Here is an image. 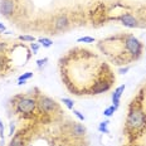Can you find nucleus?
<instances>
[{
	"label": "nucleus",
	"mask_w": 146,
	"mask_h": 146,
	"mask_svg": "<svg viewBox=\"0 0 146 146\" xmlns=\"http://www.w3.org/2000/svg\"><path fill=\"white\" fill-rule=\"evenodd\" d=\"M36 108V100L30 97H20L17 102V111L23 115H30Z\"/></svg>",
	"instance_id": "obj_3"
},
{
	"label": "nucleus",
	"mask_w": 146,
	"mask_h": 146,
	"mask_svg": "<svg viewBox=\"0 0 146 146\" xmlns=\"http://www.w3.org/2000/svg\"><path fill=\"white\" fill-rule=\"evenodd\" d=\"M108 121H103V122H101L100 123V126H98V130L101 132H105V133H108L110 131H108V129H107V126H108Z\"/></svg>",
	"instance_id": "obj_16"
},
{
	"label": "nucleus",
	"mask_w": 146,
	"mask_h": 146,
	"mask_svg": "<svg viewBox=\"0 0 146 146\" xmlns=\"http://www.w3.org/2000/svg\"><path fill=\"white\" fill-rule=\"evenodd\" d=\"M146 125V113L141 108H131L127 115L126 127L130 130H141Z\"/></svg>",
	"instance_id": "obj_1"
},
{
	"label": "nucleus",
	"mask_w": 146,
	"mask_h": 146,
	"mask_svg": "<svg viewBox=\"0 0 146 146\" xmlns=\"http://www.w3.org/2000/svg\"><path fill=\"white\" fill-rule=\"evenodd\" d=\"M73 113L76 115L78 118H80L81 121H84V115H82V112H80V111H77V110H74L73 108Z\"/></svg>",
	"instance_id": "obj_19"
},
{
	"label": "nucleus",
	"mask_w": 146,
	"mask_h": 146,
	"mask_svg": "<svg viewBox=\"0 0 146 146\" xmlns=\"http://www.w3.org/2000/svg\"><path fill=\"white\" fill-rule=\"evenodd\" d=\"M110 87H111V81H107L103 78V80L97 81L96 83L93 84L91 92H92V95H98V93H103V92H106V91H108Z\"/></svg>",
	"instance_id": "obj_6"
},
{
	"label": "nucleus",
	"mask_w": 146,
	"mask_h": 146,
	"mask_svg": "<svg viewBox=\"0 0 146 146\" xmlns=\"http://www.w3.org/2000/svg\"><path fill=\"white\" fill-rule=\"evenodd\" d=\"M45 62H48V58H43V59H38L36 60V66L39 67V68H40L42 66H44V63Z\"/></svg>",
	"instance_id": "obj_24"
},
{
	"label": "nucleus",
	"mask_w": 146,
	"mask_h": 146,
	"mask_svg": "<svg viewBox=\"0 0 146 146\" xmlns=\"http://www.w3.org/2000/svg\"><path fill=\"white\" fill-rule=\"evenodd\" d=\"M68 18L67 15H59L56 20H54V27H56L57 30H64L67 27H68Z\"/></svg>",
	"instance_id": "obj_9"
},
{
	"label": "nucleus",
	"mask_w": 146,
	"mask_h": 146,
	"mask_svg": "<svg viewBox=\"0 0 146 146\" xmlns=\"http://www.w3.org/2000/svg\"><path fill=\"white\" fill-rule=\"evenodd\" d=\"M0 32H7V27H5L4 25V24H3V23H0Z\"/></svg>",
	"instance_id": "obj_27"
},
{
	"label": "nucleus",
	"mask_w": 146,
	"mask_h": 146,
	"mask_svg": "<svg viewBox=\"0 0 146 146\" xmlns=\"http://www.w3.org/2000/svg\"><path fill=\"white\" fill-rule=\"evenodd\" d=\"M116 110H117V107L116 106H110V107H107L105 110V111H103V116H106V117H110V116H112V115L115 113V112H116Z\"/></svg>",
	"instance_id": "obj_12"
},
{
	"label": "nucleus",
	"mask_w": 146,
	"mask_h": 146,
	"mask_svg": "<svg viewBox=\"0 0 146 146\" xmlns=\"http://www.w3.org/2000/svg\"><path fill=\"white\" fill-rule=\"evenodd\" d=\"M9 146H24V139L22 135H15L13 139H11V141L9 142Z\"/></svg>",
	"instance_id": "obj_10"
},
{
	"label": "nucleus",
	"mask_w": 146,
	"mask_h": 146,
	"mask_svg": "<svg viewBox=\"0 0 146 146\" xmlns=\"http://www.w3.org/2000/svg\"><path fill=\"white\" fill-rule=\"evenodd\" d=\"M15 10V0H1L0 1V14L9 17Z\"/></svg>",
	"instance_id": "obj_5"
},
{
	"label": "nucleus",
	"mask_w": 146,
	"mask_h": 146,
	"mask_svg": "<svg viewBox=\"0 0 146 146\" xmlns=\"http://www.w3.org/2000/svg\"><path fill=\"white\" fill-rule=\"evenodd\" d=\"M7 64V59H5V57L0 56V69H3Z\"/></svg>",
	"instance_id": "obj_23"
},
{
	"label": "nucleus",
	"mask_w": 146,
	"mask_h": 146,
	"mask_svg": "<svg viewBox=\"0 0 146 146\" xmlns=\"http://www.w3.org/2000/svg\"><path fill=\"white\" fill-rule=\"evenodd\" d=\"M121 23H122L123 27L126 28H137L139 27V22L133 15H131L130 13H126V14H122L120 18H118Z\"/></svg>",
	"instance_id": "obj_7"
},
{
	"label": "nucleus",
	"mask_w": 146,
	"mask_h": 146,
	"mask_svg": "<svg viewBox=\"0 0 146 146\" xmlns=\"http://www.w3.org/2000/svg\"><path fill=\"white\" fill-rule=\"evenodd\" d=\"M14 132H15V125L11 122L10 123V127H9V136H11V137H13Z\"/></svg>",
	"instance_id": "obj_22"
},
{
	"label": "nucleus",
	"mask_w": 146,
	"mask_h": 146,
	"mask_svg": "<svg viewBox=\"0 0 146 146\" xmlns=\"http://www.w3.org/2000/svg\"><path fill=\"white\" fill-rule=\"evenodd\" d=\"M0 137L4 139V123L1 120H0Z\"/></svg>",
	"instance_id": "obj_25"
},
{
	"label": "nucleus",
	"mask_w": 146,
	"mask_h": 146,
	"mask_svg": "<svg viewBox=\"0 0 146 146\" xmlns=\"http://www.w3.org/2000/svg\"><path fill=\"white\" fill-rule=\"evenodd\" d=\"M84 132H86V129H84L81 123H74L73 125V133H74L76 136H83Z\"/></svg>",
	"instance_id": "obj_11"
},
{
	"label": "nucleus",
	"mask_w": 146,
	"mask_h": 146,
	"mask_svg": "<svg viewBox=\"0 0 146 146\" xmlns=\"http://www.w3.org/2000/svg\"><path fill=\"white\" fill-rule=\"evenodd\" d=\"M30 48H32L33 53H36L38 49H39V44L38 43H30Z\"/></svg>",
	"instance_id": "obj_21"
},
{
	"label": "nucleus",
	"mask_w": 146,
	"mask_h": 146,
	"mask_svg": "<svg viewBox=\"0 0 146 146\" xmlns=\"http://www.w3.org/2000/svg\"><path fill=\"white\" fill-rule=\"evenodd\" d=\"M19 40H22V42H34L35 38L33 35H19Z\"/></svg>",
	"instance_id": "obj_18"
},
{
	"label": "nucleus",
	"mask_w": 146,
	"mask_h": 146,
	"mask_svg": "<svg viewBox=\"0 0 146 146\" xmlns=\"http://www.w3.org/2000/svg\"><path fill=\"white\" fill-rule=\"evenodd\" d=\"M60 101H62V103H64V105H66L69 110H73V108H74V103H73L72 100H69V98H62Z\"/></svg>",
	"instance_id": "obj_17"
},
{
	"label": "nucleus",
	"mask_w": 146,
	"mask_h": 146,
	"mask_svg": "<svg viewBox=\"0 0 146 146\" xmlns=\"http://www.w3.org/2000/svg\"><path fill=\"white\" fill-rule=\"evenodd\" d=\"M123 43H125L126 52H129V54H131L133 59L139 58V57L141 56L142 44H141V42L136 38V36H133L131 34L126 35L125 36V39H123Z\"/></svg>",
	"instance_id": "obj_2"
},
{
	"label": "nucleus",
	"mask_w": 146,
	"mask_h": 146,
	"mask_svg": "<svg viewBox=\"0 0 146 146\" xmlns=\"http://www.w3.org/2000/svg\"><path fill=\"white\" fill-rule=\"evenodd\" d=\"M7 49H8V43H5V42H0V53L5 52Z\"/></svg>",
	"instance_id": "obj_20"
},
{
	"label": "nucleus",
	"mask_w": 146,
	"mask_h": 146,
	"mask_svg": "<svg viewBox=\"0 0 146 146\" xmlns=\"http://www.w3.org/2000/svg\"><path fill=\"white\" fill-rule=\"evenodd\" d=\"M77 42L78 43H93L95 38H92V36H82V38L77 39Z\"/></svg>",
	"instance_id": "obj_15"
},
{
	"label": "nucleus",
	"mask_w": 146,
	"mask_h": 146,
	"mask_svg": "<svg viewBox=\"0 0 146 146\" xmlns=\"http://www.w3.org/2000/svg\"><path fill=\"white\" fill-rule=\"evenodd\" d=\"M129 69H130V67H125V68H120V69H118V73H120V74H125V73L129 72Z\"/></svg>",
	"instance_id": "obj_26"
},
{
	"label": "nucleus",
	"mask_w": 146,
	"mask_h": 146,
	"mask_svg": "<svg viewBox=\"0 0 146 146\" xmlns=\"http://www.w3.org/2000/svg\"><path fill=\"white\" fill-rule=\"evenodd\" d=\"M38 42L40 43V45H43L44 48H49L52 44H53V40H50L49 38H40L38 39Z\"/></svg>",
	"instance_id": "obj_13"
},
{
	"label": "nucleus",
	"mask_w": 146,
	"mask_h": 146,
	"mask_svg": "<svg viewBox=\"0 0 146 146\" xmlns=\"http://www.w3.org/2000/svg\"><path fill=\"white\" fill-rule=\"evenodd\" d=\"M33 77V72H25L23 73L22 76H19V78H18V82H23V81H28L29 78Z\"/></svg>",
	"instance_id": "obj_14"
},
{
	"label": "nucleus",
	"mask_w": 146,
	"mask_h": 146,
	"mask_svg": "<svg viewBox=\"0 0 146 146\" xmlns=\"http://www.w3.org/2000/svg\"><path fill=\"white\" fill-rule=\"evenodd\" d=\"M125 88H126V86H125V84H121V86L117 87L116 90L113 91V93H112V97H111L112 103H113V106H116V107L120 106V98H121V96H122Z\"/></svg>",
	"instance_id": "obj_8"
},
{
	"label": "nucleus",
	"mask_w": 146,
	"mask_h": 146,
	"mask_svg": "<svg viewBox=\"0 0 146 146\" xmlns=\"http://www.w3.org/2000/svg\"><path fill=\"white\" fill-rule=\"evenodd\" d=\"M36 106H38L39 110H40L42 112H44V113H50V112H54L58 110V103L47 96H42L40 98L36 101Z\"/></svg>",
	"instance_id": "obj_4"
}]
</instances>
